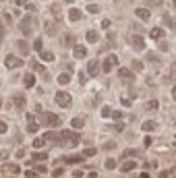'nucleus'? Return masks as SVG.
I'll list each match as a JSON object with an SVG mask.
<instances>
[{"mask_svg": "<svg viewBox=\"0 0 176 178\" xmlns=\"http://www.w3.org/2000/svg\"><path fill=\"white\" fill-rule=\"evenodd\" d=\"M15 104H17V108H23V104H25V97H23V95H15Z\"/></svg>", "mask_w": 176, "mask_h": 178, "instance_id": "15", "label": "nucleus"}, {"mask_svg": "<svg viewBox=\"0 0 176 178\" xmlns=\"http://www.w3.org/2000/svg\"><path fill=\"white\" fill-rule=\"evenodd\" d=\"M87 10H89V13H99V8H97L95 4H89V6H87Z\"/></svg>", "mask_w": 176, "mask_h": 178, "instance_id": "27", "label": "nucleus"}, {"mask_svg": "<svg viewBox=\"0 0 176 178\" xmlns=\"http://www.w3.org/2000/svg\"><path fill=\"white\" fill-rule=\"evenodd\" d=\"M50 8H52V15H54V17H60V6H58L56 2H54V4H52Z\"/></svg>", "mask_w": 176, "mask_h": 178, "instance_id": "17", "label": "nucleus"}, {"mask_svg": "<svg viewBox=\"0 0 176 178\" xmlns=\"http://www.w3.org/2000/svg\"><path fill=\"white\" fill-rule=\"evenodd\" d=\"M131 44L135 46V50H143V38H139V35H133V38H131Z\"/></svg>", "mask_w": 176, "mask_h": 178, "instance_id": "5", "label": "nucleus"}, {"mask_svg": "<svg viewBox=\"0 0 176 178\" xmlns=\"http://www.w3.org/2000/svg\"><path fill=\"white\" fill-rule=\"evenodd\" d=\"M135 166H137V164H135V162H127V164H124V166H122V170H124V172H129V170H133V168H135Z\"/></svg>", "mask_w": 176, "mask_h": 178, "instance_id": "20", "label": "nucleus"}, {"mask_svg": "<svg viewBox=\"0 0 176 178\" xmlns=\"http://www.w3.org/2000/svg\"><path fill=\"white\" fill-rule=\"evenodd\" d=\"M97 64H99L97 60H91V62H89V75H95V73H97Z\"/></svg>", "mask_w": 176, "mask_h": 178, "instance_id": "11", "label": "nucleus"}, {"mask_svg": "<svg viewBox=\"0 0 176 178\" xmlns=\"http://www.w3.org/2000/svg\"><path fill=\"white\" fill-rule=\"evenodd\" d=\"M68 15H71V19H73V21H79V19H81V13H79L77 8H71V13H68Z\"/></svg>", "mask_w": 176, "mask_h": 178, "instance_id": "14", "label": "nucleus"}, {"mask_svg": "<svg viewBox=\"0 0 176 178\" xmlns=\"http://www.w3.org/2000/svg\"><path fill=\"white\" fill-rule=\"evenodd\" d=\"M6 66H8V68H13V66H21V60H19L17 56L10 54V56H6Z\"/></svg>", "mask_w": 176, "mask_h": 178, "instance_id": "4", "label": "nucleus"}, {"mask_svg": "<svg viewBox=\"0 0 176 178\" xmlns=\"http://www.w3.org/2000/svg\"><path fill=\"white\" fill-rule=\"evenodd\" d=\"M75 56H77V58H83V56H87V50H85V46H75Z\"/></svg>", "mask_w": 176, "mask_h": 178, "instance_id": "6", "label": "nucleus"}, {"mask_svg": "<svg viewBox=\"0 0 176 178\" xmlns=\"http://www.w3.org/2000/svg\"><path fill=\"white\" fill-rule=\"evenodd\" d=\"M162 33H164V31H162V29H153V31H151V33H149V35H151V38H160V35H162Z\"/></svg>", "mask_w": 176, "mask_h": 178, "instance_id": "23", "label": "nucleus"}, {"mask_svg": "<svg viewBox=\"0 0 176 178\" xmlns=\"http://www.w3.org/2000/svg\"><path fill=\"white\" fill-rule=\"evenodd\" d=\"M35 50H42V40H35V44H33Z\"/></svg>", "mask_w": 176, "mask_h": 178, "instance_id": "31", "label": "nucleus"}, {"mask_svg": "<svg viewBox=\"0 0 176 178\" xmlns=\"http://www.w3.org/2000/svg\"><path fill=\"white\" fill-rule=\"evenodd\" d=\"M27 131H29V133H35V131H38V122H35L31 116H29V124H27Z\"/></svg>", "mask_w": 176, "mask_h": 178, "instance_id": "10", "label": "nucleus"}, {"mask_svg": "<svg viewBox=\"0 0 176 178\" xmlns=\"http://www.w3.org/2000/svg\"><path fill=\"white\" fill-rule=\"evenodd\" d=\"M33 83H35V77H33L31 73H27V75H25V87H31Z\"/></svg>", "mask_w": 176, "mask_h": 178, "instance_id": "9", "label": "nucleus"}, {"mask_svg": "<svg viewBox=\"0 0 176 178\" xmlns=\"http://www.w3.org/2000/svg\"><path fill=\"white\" fill-rule=\"evenodd\" d=\"M143 129H145V131H153V129H155V122H153V120H147V122L143 124Z\"/></svg>", "mask_w": 176, "mask_h": 178, "instance_id": "18", "label": "nucleus"}, {"mask_svg": "<svg viewBox=\"0 0 176 178\" xmlns=\"http://www.w3.org/2000/svg\"><path fill=\"white\" fill-rule=\"evenodd\" d=\"M68 79H71V77H68V75H66V73H64V75H60V77H58V81H60V83H68Z\"/></svg>", "mask_w": 176, "mask_h": 178, "instance_id": "24", "label": "nucleus"}, {"mask_svg": "<svg viewBox=\"0 0 176 178\" xmlns=\"http://www.w3.org/2000/svg\"><path fill=\"white\" fill-rule=\"evenodd\" d=\"M83 157H85V155L81 153V155H71V157H64V160H66V164H77V162H81Z\"/></svg>", "mask_w": 176, "mask_h": 178, "instance_id": "7", "label": "nucleus"}, {"mask_svg": "<svg viewBox=\"0 0 176 178\" xmlns=\"http://www.w3.org/2000/svg\"><path fill=\"white\" fill-rule=\"evenodd\" d=\"M155 108H158V102H155V99L147 102V110H155Z\"/></svg>", "mask_w": 176, "mask_h": 178, "instance_id": "22", "label": "nucleus"}, {"mask_svg": "<svg viewBox=\"0 0 176 178\" xmlns=\"http://www.w3.org/2000/svg\"><path fill=\"white\" fill-rule=\"evenodd\" d=\"M33 160H46V153H35Z\"/></svg>", "mask_w": 176, "mask_h": 178, "instance_id": "30", "label": "nucleus"}, {"mask_svg": "<svg viewBox=\"0 0 176 178\" xmlns=\"http://www.w3.org/2000/svg\"><path fill=\"white\" fill-rule=\"evenodd\" d=\"M46 124H50V127H58V124H60V118H58L56 114H46Z\"/></svg>", "mask_w": 176, "mask_h": 178, "instance_id": "3", "label": "nucleus"}, {"mask_svg": "<svg viewBox=\"0 0 176 178\" xmlns=\"http://www.w3.org/2000/svg\"><path fill=\"white\" fill-rule=\"evenodd\" d=\"M87 40L93 44V42H97V31H89L87 33Z\"/></svg>", "mask_w": 176, "mask_h": 178, "instance_id": "19", "label": "nucleus"}, {"mask_svg": "<svg viewBox=\"0 0 176 178\" xmlns=\"http://www.w3.org/2000/svg\"><path fill=\"white\" fill-rule=\"evenodd\" d=\"M83 155H85V157H91V155H95V149H85V151H83Z\"/></svg>", "mask_w": 176, "mask_h": 178, "instance_id": "26", "label": "nucleus"}, {"mask_svg": "<svg viewBox=\"0 0 176 178\" xmlns=\"http://www.w3.org/2000/svg\"><path fill=\"white\" fill-rule=\"evenodd\" d=\"M114 166H116L114 160H108V162H106V168H114Z\"/></svg>", "mask_w": 176, "mask_h": 178, "instance_id": "29", "label": "nucleus"}, {"mask_svg": "<svg viewBox=\"0 0 176 178\" xmlns=\"http://www.w3.org/2000/svg\"><path fill=\"white\" fill-rule=\"evenodd\" d=\"M120 77H122V79H131V73H129L127 68H120Z\"/></svg>", "mask_w": 176, "mask_h": 178, "instance_id": "21", "label": "nucleus"}, {"mask_svg": "<svg viewBox=\"0 0 176 178\" xmlns=\"http://www.w3.org/2000/svg\"><path fill=\"white\" fill-rule=\"evenodd\" d=\"M116 62H118V58H116L114 54H110V56L106 58V62H104V73H110V68H112Z\"/></svg>", "mask_w": 176, "mask_h": 178, "instance_id": "2", "label": "nucleus"}, {"mask_svg": "<svg viewBox=\"0 0 176 178\" xmlns=\"http://www.w3.org/2000/svg\"><path fill=\"white\" fill-rule=\"evenodd\" d=\"M137 17L139 19H149V10L147 8H137Z\"/></svg>", "mask_w": 176, "mask_h": 178, "instance_id": "8", "label": "nucleus"}, {"mask_svg": "<svg viewBox=\"0 0 176 178\" xmlns=\"http://www.w3.org/2000/svg\"><path fill=\"white\" fill-rule=\"evenodd\" d=\"M42 60H44V62H52V60H54V54H52V52H42Z\"/></svg>", "mask_w": 176, "mask_h": 178, "instance_id": "13", "label": "nucleus"}, {"mask_svg": "<svg viewBox=\"0 0 176 178\" xmlns=\"http://www.w3.org/2000/svg\"><path fill=\"white\" fill-rule=\"evenodd\" d=\"M15 2H17V4H27L29 0H15Z\"/></svg>", "mask_w": 176, "mask_h": 178, "instance_id": "32", "label": "nucleus"}, {"mask_svg": "<svg viewBox=\"0 0 176 178\" xmlns=\"http://www.w3.org/2000/svg\"><path fill=\"white\" fill-rule=\"evenodd\" d=\"M4 170H6V172H19V166H15V164H4Z\"/></svg>", "mask_w": 176, "mask_h": 178, "instance_id": "16", "label": "nucleus"}, {"mask_svg": "<svg viewBox=\"0 0 176 178\" xmlns=\"http://www.w3.org/2000/svg\"><path fill=\"white\" fill-rule=\"evenodd\" d=\"M56 104H58V106H62V108H68V106L73 104V99H71V95H68V93L58 91V93H56Z\"/></svg>", "mask_w": 176, "mask_h": 178, "instance_id": "1", "label": "nucleus"}, {"mask_svg": "<svg viewBox=\"0 0 176 178\" xmlns=\"http://www.w3.org/2000/svg\"><path fill=\"white\" fill-rule=\"evenodd\" d=\"M33 145H35V147H44V139H35Z\"/></svg>", "mask_w": 176, "mask_h": 178, "instance_id": "28", "label": "nucleus"}, {"mask_svg": "<svg viewBox=\"0 0 176 178\" xmlns=\"http://www.w3.org/2000/svg\"><path fill=\"white\" fill-rule=\"evenodd\" d=\"M83 124H85V122H83V118H73V129H77V131H79V129H83Z\"/></svg>", "mask_w": 176, "mask_h": 178, "instance_id": "12", "label": "nucleus"}, {"mask_svg": "<svg viewBox=\"0 0 176 178\" xmlns=\"http://www.w3.org/2000/svg\"><path fill=\"white\" fill-rule=\"evenodd\" d=\"M172 97H174V99H176V87H174V91H172Z\"/></svg>", "mask_w": 176, "mask_h": 178, "instance_id": "33", "label": "nucleus"}, {"mask_svg": "<svg viewBox=\"0 0 176 178\" xmlns=\"http://www.w3.org/2000/svg\"><path fill=\"white\" fill-rule=\"evenodd\" d=\"M19 50H21V52L25 54V52H27L29 48H27V44H25V42H19Z\"/></svg>", "mask_w": 176, "mask_h": 178, "instance_id": "25", "label": "nucleus"}]
</instances>
